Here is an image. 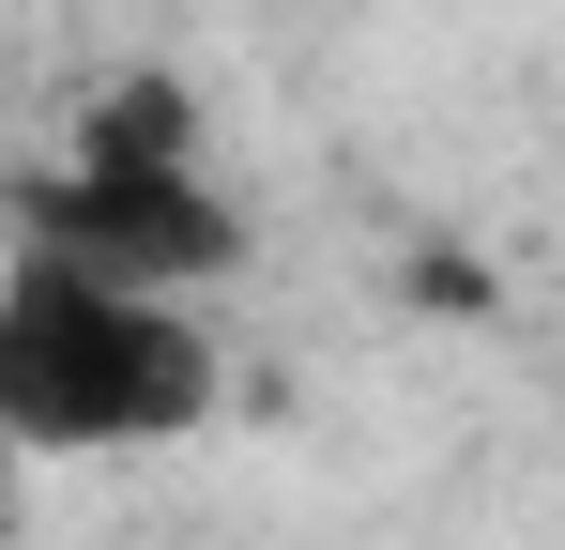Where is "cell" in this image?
I'll return each instance as SVG.
<instances>
[{"mask_svg":"<svg viewBox=\"0 0 565 550\" xmlns=\"http://www.w3.org/2000/svg\"><path fill=\"white\" fill-rule=\"evenodd\" d=\"M31 520V458H15V429H0V536Z\"/></svg>","mask_w":565,"mask_h":550,"instance_id":"cell-3","label":"cell"},{"mask_svg":"<svg viewBox=\"0 0 565 550\" xmlns=\"http://www.w3.org/2000/svg\"><path fill=\"white\" fill-rule=\"evenodd\" d=\"M214 321L199 290H138V275L0 245V429L15 458H153L214 413Z\"/></svg>","mask_w":565,"mask_h":550,"instance_id":"cell-1","label":"cell"},{"mask_svg":"<svg viewBox=\"0 0 565 550\" xmlns=\"http://www.w3.org/2000/svg\"><path fill=\"white\" fill-rule=\"evenodd\" d=\"M15 245L138 275V290H214V275L245 261V214H230V183L184 154V92L138 77V92H107L93 123L62 138V169L15 183Z\"/></svg>","mask_w":565,"mask_h":550,"instance_id":"cell-2","label":"cell"}]
</instances>
